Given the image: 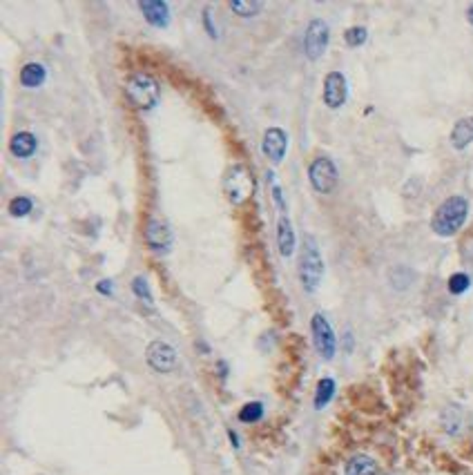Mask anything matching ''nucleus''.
<instances>
[{"mask_svg":"<svg viewBox=\"0 0 473 475\" xmlns=\"http://www.w3.org/2000/svg\"><path fill=\"white\" fill-rule=\"evenodd\" d=\"M344 475H380V467L370 455H353L346 462Z\"/></svg>","mask_w":473,"mask_h":475,"instance_id":"obj_15","label":"nucleus"},{"mask_svg":"<svg viewBox=\"0 0 473 475\" xmlns=\"http://www.w3.org/2000/svg\"><path fill=\"white\" fill-rule=\"evenodd\" d=\"M467 20L471 22V25H473V3L469 5V9H467Z\"/></svg>","mask_w":473,"mask_h":475,"instance_id":"obj_28","label":"nucleus"},{"mask_svg":"<svg viewBox=\"0 0 473 475\" xmlns=\"http://www.w3.org/2000/svg\"><path fill=\"white\" fill-rule=\"evenodd\" d=\"M143 236H145V243H148L154 252H167L172 246V232L167 228V223L161 219H154V217L148 219Z\"/></svg>","mask_w":473,"mask_h":475,"instance_id":"obj_9","label":"nucleus"},{"mask_svg":"<svg viewBox=\"0 0 473 475\" xmlns=\"http://www.w3.org/2000/svg\"><path fill=\"white\" fill-rule=\"evenodd\" d=\"M38 148V141L31 132H18L9 141V152L16 158H29Z\"/></svg>","mask_w":473,"mask_h":475,"instance_id":"obj_14","label":"nucleus"},{"mask_svg":"<svg viewBox=\"0 0 473 475\" xmlns=\"http://www.w3.org/2000/svg\"><path fill=\"white\" fill-rule=\"evenodd\" d=\"M204 25H206V29H208V33H210V38H217V27L212 25V14H210V7H206V11H204Z\"/></svg>","mask_w":473,"mask_h":475,"instance_id":"obj_26","label":"nucleus"},{"mask_svg":"<svg viewBox=\"0 0 473 475\" xmlns=\"http://www.w3.org/2000/svg\"><path fill=\"white\" fill-rule=\"evenodd\" d=\"M126 96L137 110H154L161 100V85L148 72H134L126 78Z\"/></svg>","mask_w":473,"mask_h":475,"instance_id":"obj_2","label":"nucleus"},{"mask_svg":"<svg viewBox=\"0 0 473 475\" xmlns=\"http://www.w3.org/2000/svg\"><path fill=\"white\" fill-rule=\"evenodd\" d=\"M277 248L281 257H290L295 252V230L286 214H281L277 221Z\"/></svg>","mask_w":473,"mask_h":475,"instance_id":"obj_13","label":"nucleus"},{"mask_svg":"<svg viewBox=\"0 0 473 475\" xmlns=\"http://www.w3.org/2000/svg\"><path fill=\"white\" fill-rule=\"evenodd\" d=\"M329 38H331L329 25L322 18L310 20L306 33H303V54H306V59L320 61L326 54V47H329Z\"/></svg>","mask_w":473,"mask_h":475,"instance_id":"obj_6","label":"nucleus"},{"mask_svg":"<svg viewBox=\"0 0 473 475\" xmlns=\"http://www.w3.org/2000/svg\"><path fill=\"white\" fill-rule=\"evenodd\" d=\"M348 96V87H346V78L342 72H331L324 81V103L331 110H340L346 103Z\"/></svg>","mask_w":473,"mask_h":475,"instance_id":"obj_10","label":"nucleus"},{"mask_svg":"<svg viewBox=\"0 0 473 475\" xmlns=\"http://www.w3.org/2000/svg\"><path fill=\"white\" fill-rule=\"evenodd\" d=\"M368 38V31L366 27H351V29H346L344 33V40L348 47H359V45H364Z\"/></svg>","mask_w":473,"mask_h":475,"instance_id":"obj_24","label":"nucleus"},{"mask_svg":"<svg viewBox=\"0 0 473 475\" xmlns=\"http://www.w3.org/2000/svg\"><path fill=\"white\" fill-rule=\"evenodd\" d=\"M286 150H288V137L286 132L281 128H270L266 130L264 134V141H262V152L266 158H270L275 165L284 161L286 156Z\"/></svg>","mask_w":473,"mask_h":475,"instance_id":"obj_11","label":"nucleus"},{"mask_svg":"<svg viewBox=\"0 0 473 475\" xmlns=\"http://www.w3.org/2000/svg\"><path fill=\"white\" fill-rule=\"evenodd\" d=\"M310 333H313V342H315V348H317L320 357L333 359L335 357V350H337L335 333H333L329 319H326L322 312L313 315V319H310Z\"/></svg>","mask_w":473,"mask_h":475,"instance_id":"obj_7","label":"nucleus"},{"mask_svg":"<svg viewBox=\"0 0 473 475\" xmlns=\"http://www.w3.org/2000/svg\"><path fill=\"white\" fill-rule=\"evenodd\" d=\"M268 183H270V190H273V199L277 203V208L279 210H286V203H284V195H281V186H279V181H277V174L273 172V169H268Z\"/></svg>","mask_w":473,"mask_h":475,"instance_id":"obj_25","label":"nucleus"},{"mask_svg":"<svg viewBox=\"0 0 473 475\" xmlns=\"http://www.w3.org/2000/svg\"><path fill=\"white\" fill-rule=\"evenodd\" d=\"M223 192H226L228 201L234 203V206L250 199V195L255 192V179L250 169L243 163H234L226 172V179H223Z\"/></svg>","mask_w":473,"mask_h":475,"instance_id":"obj_4","label":"nucleus"},{"mask_svg":"<svg viewBox=\"0 0 473 475\" xmlns=\"http://www.w3.org/2000/svg\"><path fill=\"white\" fill-rule=\"evenodd\" d=\"M31 208H33V203H31L29 197H16V199L9 201V214L16 219L27 217V214L31 212Z\"/></svg>","mask_w":473,"mask_h":475,"instance_id":"obj_22","label":"nucleus"},{"mask_svg":"<svg viewBox=\"0 0 473 475\" xmlns=\"http://www.w3.org/2000/svg\"><path fill=\"white\" fill-rule=\"evenodd\" d=\"M145 357L156 372H172L177 368V350L167 342H152Z\"/></svg>","mask_w":473,"mask_h":475,"instance_id":"obj_8","label":"nucleus"},{"mask_svg":"<svg viewBox=\"0 0 473 475\" xmlns=\"http://www.w3.org/2000/svg\"><path fill=\"white\" fill-rule=\"evenodd\" d=\"M333 395H335V382L331 377L320 379L317 391H315V409H317V411L324 409V406L333 400Z\"/></svg>","mask_w":473,"mask_h":475,"instance_id":"obj_19","label":"nucleus"},{"mask_svg":"<svg viewBox=\"0 0 473 475\" xmlns=\"http://www.w3.org/2000/svg\"><path fill=\"white\" fill-rule=\"evenodd\" d=\"M98 290L103 292V295H110V292H112V281H100Z\"/></svg>","mask_w":473,"mask_h":475,"instance_id":"obj_27","label":"nucleus"},{"mask_svg":"<svg viewBox=\"0 0 473 475\" xmlns=\"http://www.w3.org/2000/svg\"><path fill=\"white\" fill-rule=\"evenodd\" d=\"M322 277H324V259L320 255L317 241H315L313 234H306L303 236L301 255H299V279L303 290L315 292L322 284Z\"/></svg>","mask_w":473,"mask_h":475,"instance_id":"obj_3","label":"nucleus"},{"mask_svg":"<svg viewBox=\"0 0 473 475\" xmlns=\"http://www.w3.org/2000/svg\"><path fill=\"white\" fill-rule=\"evenodd\" d=\"M467 217H469V201L458 195L449 197L437 206L431 219V230L437 236H453L465 225Z\"/></svg>","mask_w":473,"mask_h":475,"instance_id":"obj_1","label":"nucleus"},{"mask_svg":"<svg viewBox=\"0 0 473 475\" xmlns=\"http://www.w3.org/2000/svg\"><path fill=\"white\" fill-rule=\"evenodd\" d=\"M264 417V404L262 402H248L243 409L239 411V420L243 424H253L259 422Z\"/></svg>","mask_w":473,"mask_h":475,"instance_id":"obj_20","label":"nucleus"},{"mask_svg":"<svg viewBox=\"0 0 473 475\" xmlns=\"http://www.w3.org/2000/svg\"><path fill=\"white\" fill-rule=\"evenodd\" d=\"M139 9L143 11V18L156 29H163L170 22V7L163 0H145V3H139Z\"/></svg>","mask_w":473,"mask_h":475,"instance_id":"obj_12","label":"nucleus"},{"mask_svg":"<svg viewBox=\"0 0 473 475\" xmlns=\"http://www.w3.org/2000/svg\"><path fill=\"white\" fill-rule=\"evenodd\" d=\"M473 143V116L460 119L451 130V145L456 150H465Z\"/></svg>","mask_w":473,"mask_h":475,"instance_id":"obj_16","label":"nucleus"},{"mask_svg":"<svg viewBox=\"0 0 473 475\" xmlns=\"http://www.w3.org/2000/svg\"><path fill=\"white\" fill-rule=\"evenodd\" d=\"M469 286H471V279L465 273H456L449 279V292H451V295H463V292L469 290Z\"/></svg>","mask_w":473,"mask_h":475,"instance_id":"obj_23","label":"nucleus"},{"mask_svg":"<svg viewBox=\"0 0 473 475\" xmlns=\"http://www.w3.org/2000/svg\"><path fill=\"white\" fill-rule=\"evenodd\" d=\"M228 435H230V439H232V446H239V439H236V435H234L232 431H228Z\"/></svg>","mask_w":473,"mask_h":475,"instance_id":"obj_29","label":"nucleus"},{"mask_svg":"<svg viewBox=\"0 0 473 475\" xmlns=\"http://www.w3.org/2000/svg\"><path fill=\"white\" fill-rule=\"evenodd\" d=\"M132 290H134V295H137V297L145 303V306L154 308V299H152L150 286H148V281H145L143 277H134V279H132Z\"/></svg>","mask_w":473,"mask_h":475,"instance_id":"obj_21","label":"nucleus"},{"mask_svg":"<svg viewBox=\"0 0 473 475\" xmlns=\"http://www.w3.org/2000/svg\"><path fill=\"white\" fill-rule=\"evenodd\" d=\"M308 181L315 192L329 195V192L335 190L337 181H340V172H337L335 163L329 156H317L308 167Z\"/></svg>","mask_w":473,"mask_h":475,"instance_id":"obj_5","label":"nucleus"},{"mask_svg":"<svg viewBox=\"0 0 473 475\" xmlns=\"http://www.w3.org/2000/svg\"><path fill=\"white\" fill-rule=\"evenodd\" d=\"M45 76H47V72H45V67L40 63H27L20 70V83L29 89H33V87H40L45 83Z\"/></svg>","mask_w":473,"mask_h":475,"instance_id":"obj_17","label":"nucleus"},{"mask_svg":"<svg viewBox=\"0 0 473 475\" xmlns=\"http://www.w3.org/2000/svg\"><path fill=\"white\" fill-rule=\"evenodd\" d=\"M230 9L241 18H253L264 9V3H259V0H230Z\"/></svg>","mask_w":473,"mask_h":475,"instance_id":"obj_18","label":"nucleus"}]
</instances>
